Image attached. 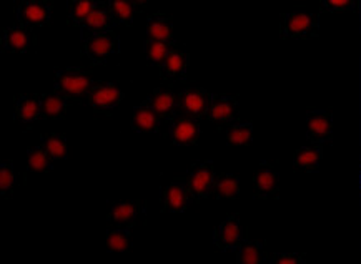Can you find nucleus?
Listing matches in <instances>:
<instances>
[{"instance_id":"nucleus-1","label":"nucleus","mask_w":361,"mask_h":264,"mask_svg":"<svg viewBox=\"0 0 361 264\" xmlns=\"http://www.w3.org/2000/svg\"><path fill=\"white\" fill-rule=\"evenodd\" d=\"M94 70L95 67L57 68L54 75V90L72 101L87 100V95L97 83L94 80Z\"/></svg>"},{"instance_id":"nucleus-2","label":"nucleus","mask_w":361,"mask_h":264,"mask_svg":"<svg viewBox=\"0 0 361 264\" xmlns=\"http://www.w3.org/2000/svg\"><path fill=\"white\" fill-rule=\"evenodd\" d=\"M118 47V35L115 29L87 32L85 42L80 49V58L89 67H97L117 54Z\"/></svg>"},{"instance_id":"nucleus-3","label":"nucleus","mask_w":361,"mask_h":264,"mask_svg":"<svg viewBox=\"0 0 361 264\" xmlns=\"http://www.w3.org/2000/svg\"><path fill=\"white\" fill-rule=\"evenodd\" d=\"M320 29L318 15L312 12H290L281 15L280 34L283 39H310L317 35Z\"/></svg>"},{"instance_id":"nucleus-4","label":"nucleus","mask_w":361,"mask_h":264,"mask_svg":"<svg viewBox=\"0 0 361 264\" xmlns=\"http://www.w3.org/2000/svg\"><path fill=\"white\" fill-rule=\"evenodd\" d=\"M123 90L117 83L102 82L95 83L90 94L87 95V103L95 113L114 115L120 108L123 101Z\"/></svg>"},{"instance_id":"nucleus-5","label":"nucleus","mask_w":361,"mask_h":264,"mask_svg":"<svg viewBox=\"0 0 361 264\" xmlns=\"http://www.w3.org/2000/svg\"><path fill=\"white\" fill-rule=\"evenodd\" d=\"M0 45L8 54H25L37 47V34L34 27L16 20L12 25L4 27Z\"/></svg>"},{"instance_id":"nucleus-6","label":"nucleus","mask_w":361,"mask_h":264,"mask_svg":"<svg viewBox=\"0 0 361 264\" xmlns=\"http://www.w3.org/2000/svg\"><path fill=\"white\" fill-rule=\"evenodd\" d=\"M169 132L165 133L166 140L173 145H197L200 140V120L190 117L182 112L175 113L172 118L165 120Z\"/></svg>"},{"instance_id":"nucleus-7","label":"nucleus","mask_w":361,"mask_h":264,"mask_svg":"<svg viewBox=\"0 0 361 264\" xmlns=\"http://www.w3.org/2000/svg\"><path fill=\"white\" fill-rule=\"evenodd\" d=\"M110 226H123V228H137L147 221V203L143 200L120 201L110 208L107 213Z\"/></svg>"},{"instance_id":"nucleus-8","label":"nucleus","mask_w":361,"mask_h":264,"mask_svg":"<svg viewBox=\"0 0 361 264\" xmlns=\"http://www.w3.org/2000/svg\"><path fill=\"white\" fill-rule=\"evenodd\" d=\"M205 118L210 123H214L220 130L228 127V125L237 123L240 120V106L238 96L220 94L212 96V103L208 106Z\"/></svg>"},{"instance_id":"nucleus-9","label":"nucleus","mask_w":361,"mask_h":264,"mask_svg":"<svg viewBox=\"0 0 361 264\" xmlns=\"http://www.w3.org/2000/svg\"><path fill=\"white\" fill-rule=\"evenodd\" d=\"M212 95L207 88L200 85H188L178 94V112L198 120L205 118L208 106L212 103Z\"/></svg>"},{"instance_id":"nucleus-10","label":"nucleus","mask_w":361,"mask_h":264,"mask_svg":"<svg viewBox=\"0 0 361 264\" xmlns=\"http://www.w3.org/2000/svg\"><path fill=\"white\" fill-rule=\"evenodd\" d=\"M215 168L214 163L205 161V163L195 165L187 176V188L190 194H192V200L200 203L207 200L214 191V183H215Z\"/></svg>"},{"instance_id":"nucleus-11","label":"nucleus","mask_w":361,"mask_h":264,"mask_svg":"<svg viewBox=\"0 0 361 264\" xmlns=\"http://www.w3.org/2000/svg\"><path fill=\"white\" fill-rule=\"evenodd\" d=\"M13 112L25 130L35 127L40 120H44L42 94H16L13 95Z\"/></svg>"},{"instance_id":"nucleus-12","label":"nucleus","mask_w":361,"mask_h":264,"mask_svg":"<svg viewBox=\"0 0 361 264\" xmlns=\"http://www.w3.org/2000/svg\"><path fill=\"white\" fill-rule=\"evenodd\" d=\"M188 65H190V54L185 49L175 45L172 52L166 55V58L159 65L161 80L170 83V85L185 82Z\"/></svg>"},{"instance_id":"nucleus-13","label":"nucleus","mask_w":361,"mask_h":264,"mask_svg":"<svg viewBox=\"0 0 361 264\" xmlns=\"http://www.w3.org/2000/svg\"><path fill=\"white\" fill-rule=\"evenodd\" d=\"M255 194L262 200H275L280 194V176L271 163H262L253 171Z\"/></svg>"},{"instance_id":"nucleus-14","label":"nucleus","mask_w":361,"mask_h":264,"mask_svg":"<svg viewBox=\"0 0 361 264\" xmlns=\"http://www.w3.org/2000/svg\"><path fill=\"white\" fill-rule=\"evenodd\" d=\"M54 11L52 0H29L17 6V20L30 27H47Z\"/></svg>"},{"instance_id":"nucleus-15","label":"nucleus","mask_w":361,"mask_h":264,"mask_svg":"<svg viewBox=\"0 0 361 264\" xmlns=\"http://www.w3.org/2000/svg\"><path fill=\"white\" fill-rule=\"evenodd\" d=\"M307 130L313 143L331 142L333 138V112L331 110H314L307 112Z\"/></svg>"},{"instance_id":"nucleus-16","label":"nucleus","mask_w":361,"mask_h":264,"mask_svg":"<svg viewBox=\"0 0 361 264\" xmlns=\"http://www.w3.org/2000/svg\"><path fill=\"white\" fill-rule=\"evenodd\" d=\"M152 108L155 110L157 115L164 120L172 118L175 113H178V94L175 92L173 85L165 83V85H159L148 96Z\"/></svg>"},{"instance_id":"nucleus-17","label":"nucleus","mask_w":361,"mask_h":264,"mask_svg":"<svg viewBox=\"0 0 361 264\" xmlns=\"http://www.w3.org/2000/svg\"><path fill=\"white\" fill-rule=\"evenodd\" d=\"M242 243V221L238 215L228 216L215 228V244L221 251L237 249Z\"/></svg>"},{"instance_id":"nucleus-18","label":"nucleus","mask_w":361,"mask_h":264,"mask_svg":"<svg viewBox=\"0 0 361 264\" xmlns=\"http://www.w3.org/2000/svg\"><path fill=\"white\" fill-rule=\"evenodd\" d=\"M190 200H192V194L188 191L187 183L175 180V182L166 184V187L161 189V211L182 213L187 210Z\"/></svg>"},{"instance_id":"nucleus-19","label":"nucleus","mask_w":361,"mask_h":264,"mask_svg":"<svg viewBox=\"0 0 361 264\" xmlns=\"http://www.w3.org/2000/svg\"><path fill=\"white\" fill-rule=\"evenodd\" d=\"M161 120L154 108H152L150 101L143 100L140 105L137 106L135 112L132 115L130 127L133 130H142V132H161Z\"/></svg>"},{"instance_id":"nucleus-20","label":"nucleus","mask_w":361,"mask_h":264,"mask_svg":"<svg viewBox=\"0 0 361 264\" xmlns=\"http://www.w3.org/2000/svg\"><path fill=\"white\" fill-rule=\"evenodd\" d=\"M147 30L150 40L172 42L173 39V17L169 13H150L147 17Z\"/></svg>"},{"instance_id":"nucleus-21","label":"nucleus","mask_w":361,"mask_h":264,"mask_svg":"<svg viewBox=\"0 0 361 264\" xmlns=\"http://www.w3.org/2000/svg\"><path fill=\"white\" fill-rule=\"evenodd\" d=\"M323 160V145L322 143H310L308 146L300 148L298 151L295 153L293 163L295 168L300 171H314L320 166Z\"/></svg>"},{"instance_id":"nucleus-22","label":"nucleus","mask_w":361,"mask_h":264,"mask_svg":"<svg viewBox=\"0 0 361 264\" xmlns=\"http://www.w3.org/2000/svg\"><path fill=\"white\" fill-rule=\"evenodd\" d=\"M107 6L110 8V12H112L115 25H130L137 13L147 7V4L112 0V2H107Z\"/></svg>"},{"instance_id":"nucleus-23","label":"nucleus","mask_w":361,"mask_h":264,"mask_svg":"<svg viewBox=\"0 0 361 264\" xmlns=\"http://www.w3.org/2000/svg\"><path fill=\"white\" fill-rule=\"evenodd\" d=\"M72 100L63 96L59 92L52 94H42V115L44 118H63L68 112Z\"/></svg>"},{"instance_id":"nucleus-24","label":"nucleus","mask_w":361,"mask_h":264,"mask_svg":"<svg viewBox=\"0 0 361 264\" xmlns=\"http://www.w3.org/2000/svg\"><path fill=\"white\" fill-rule=\"evenodd\" d=\"M82 27L87 32H99V30L114 29L115 20L112 17V12H110V8L107 6V2H102L100 6L85 18V22H83Z\"/></svg>"},{"instance_id":"nucleus-25","label":"nucleus","mask_w":361,"mask_h":264,"mask_svg":"<svg viewBox=\"0 0 361 264\" xmlns=\"http://www.w3.org/2000/svg\"><path fill=\"white\" fill-rule=\"evenodd\" d=\"M240 180L235 175L225 173L215 178L214 183V193L216 198H225V200H235L240 196Z\"/></svg>"},{"instance_id":"nucleus-26","label":"nucleus","mask_w":361,"mask_h":264,"mask_svg":"<svg viewBox=\"0 0 361 264\" xmlns=\"http://www.w3.org/2000/svg\"><path fill=\"white\" fill-rule=\"evenodd\" d=\"M225 138L230 145L235 146H247L253 140V123H233L224 128Z\"/></svg>"},{"instance_id":"nucleus-27","label":"nucleus","mask_w":361,"mask_h":264,"mask_svg":"<svg viewBox=\"0 0 361 264\" xmlns=\"http://www.w3.org/2000/svg\"><path fill=\"white\" fill-rule=\"evenodd\" d=\"M100 0H80V2H72L68 7L67 24L68 25H82L85 18L100 6Z\"/></svg>"},{"instance_id":"nucleus-28","label":"nucleus","mask_w":361,"mask_h":264,"mask_svg":"<svg viewBox=\"0 0 361 264\" xmlns=\"http://www.w3.org/2000/svg\"><path fill=\"white\" fill-rule=\"evenodd\" d=\"M40 146L52 160H62L67 155V138L63 135H55V133L42 135Z\"/></svg>"},{"instance_id":"nucleus-29","label":"nucleus","mask_w":361,"mask_h":264,"mask_svg":"<svg viewBox=\"0 0 361 264\" xmlns=\"http://www.w3.org/2000/svg\"><path fill=\"white\" fill-rule=\"evenodd\" d=\"M263 243L262 241H243L237 248V261L243 264L262 263Z\"/></svg>"},{"instance_id":"nucleus-30","label":"nucleus","mask_w":361,"mask_h":264,"mask_svg":"<svg viewBox=\"0 0 361 264\" xmlns=\"http://www.w3.org/2000/svg\"><path fill=\"white\" fill-rule=\"evenodd\" d=\"M132 231L133 230L123 228V226H114V228L110 230V233L107 234V239H105L109 249H112V251H120V253L128 251V248H130Z\"/></svg>"},{"instance_id":"nucleus-31","label":"nucleus","mask_w":361,"mask_h":264,"mask_svg":"<svg viewBox=\"0 0 361 264\" xmlns=\"http://www.w3.org/2000/svg\"><path fill=\"white\" fill-rule=\"evenodd\" d=\"M52 158L47 155V151L42 146H35L29 150V156H27V168L32 173H44L52 165Z\"/></svg>"},{"instance_id":"nucleus-32","label":"nucleus","mask_w":361,"mask_h":264,"mask_svg":"<svg viewBox=\"0 0 361 264\" xmlns=\"http://www.w3.org/2000/svg\"><path fill=\"white\" fill-rule=\"evenodd\" d=\"M17 184V176H16V168H13L12 161H8L2 166L0 170V194L6 200H11L13 196V191H16Z\"/></svg>"},{"instance_id":"nucleus-33","label":"nucleus","mask_w":361,"mask_h":264,"mask_svg":"<svg viewBox=\"0 0 361 264\" xmlns=\"http://www.w3.org/2000/svg\"><path fill=\"white\" fill-rule=\"evenodd\" d=\"M177 44L172 42H161V40H150L148 42V58L152 63L160 65L166 58V55L172 52Z\"/></svg>"},{"instance_id":"nucleus-34","label":"nucleus","mask_w":361,"mask_h":264,"mask_svg":"<svg viewBox=\"0 0 361 264\" xmlns=\"http://www.w3.org/2000/svg\"><path fill=\"white\" fill-rule=\"evenodd\" d=\"M322 8L328 12H348L351 8H356V4L351 0H326L322 2Z\"/></svg>"},{"instance_id":"nucleus-35","label":"nucleus","mask_w":361,"mask_h":264,"mask_svg":"<svg viewBox=\"0 0 361 264\" xmlns=\"http://www.w3.org/2000/svg\"><path fill=\"white\" fill-rule=\"evenodd\" d=\"M302 261H305L303 254H286V256H276L275 258V263H280V264H286V263L298 264Z\"/></svg>"}]
</instances>
